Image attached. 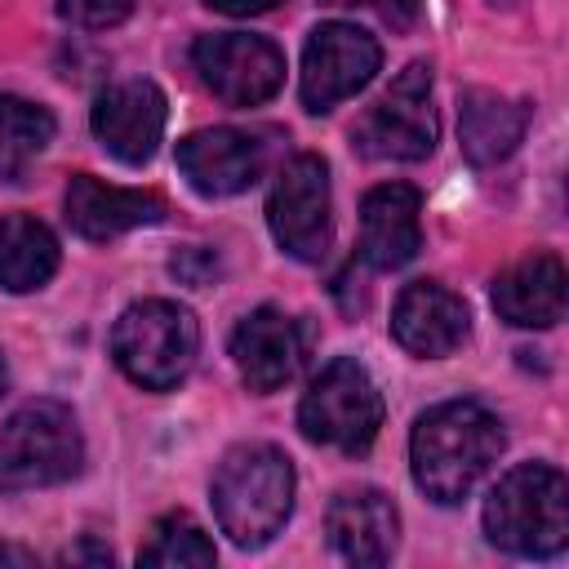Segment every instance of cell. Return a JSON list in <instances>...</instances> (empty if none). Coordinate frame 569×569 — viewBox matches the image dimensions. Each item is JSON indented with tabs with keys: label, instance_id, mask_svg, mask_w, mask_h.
Segmentation results:
<instances>
[{
	"label": "cell",
	"instance_id": "obj_1",
	"mask_svg": "<svg viewBox=\"0 0 569 569\" xmlns=\"http://www.w3.org/2000/svg\"><path fill=\"white\" fill-rule=\"evenodd\" d=\"M507 436H502V422L476 405V400H445V405H431L418 422H413V436H409V462H413V485L440 502V507H453L462 502L480 476L498 462Z\"/></svg>",
	"mask_w": 569,
	"mask_h": 569
},
{
	"label": "cell",
	"instance_id": "obj_2",
	"mask_svg": "<svg viewBox=\"0 0 569 569\" xmlns=\"http://www.w3.org/2000/svg\"><path fill=\"white\" fill-rule=\"evenodd\" d=\"M293 462L276 445H236L213 471V516L236 547H262L293 511Z\"/></svg>",
	"mask_w": 569,
	"mask_h": 569
},
{
	"label": "cell",
	"instance_id": "obj_3",
	"mask_svg": "<svg viewBox=\"0 0 569 569\" xmlns=\"http://www.w3.org/2000/svg\"><path fill=\"white\" fill-rule=\"evenodd\" d=\"M485 533L511 556H560L569 547V480L547 462L511 467L485 502Z\"/></svg>",
	"mask_w": 569,
	"mask_h": 569
},
{
	"label": "cell",
	"instance_id": "obj_4",
	"mask_svg": "<svg viewBox=\"0 0 569 569\" xmlns=\"http://www.w3.org/2000/svg\"><path fill=\"white\" fill-rule=\"evenodd\" d=\"M200 351V325L182 302L169 298H142L120 311L111 329V356L120 373L147 391L178 387Z\"/></svg>",
	"mask_w": 569,
	"mask_h": 569
},
{
	"label": "cell",
	"instance_id": "obj_5",
	"mask_svg": "<svg viewBox=\"0 0 569 569\" xmlns=\"http://www.w3.org/2000/svg\"><path fill=\"white\" fill-rule=\"evenodd\" d=\"M84 467V436L62 400H27L0 427V489H49Z\"/></svg>",
	"mask_w": 569,
	"mask_h": 569
},
{
	"label": "cell",
	"instance_id": "obj_6",
	"mask_svg": "<svg viewBox=\"0 0 569 569\" xmlns=\"http://www.w3.org/2000/svg\"><path fill=\"white\" fill-rule=\"evenodd\" d=\"M298 427L311 445L365 453L382 427V391L356 356H338L302 391Z\"/></svg>",
	"mask_w": 569,
	"mask_h": 569
},
{
	"label": "cell",
	"instance_id": "obj_7",
	"mask_svg": "<svg viewBox=\"0 0 569 569\" xmlns=\"http://www.w3.org/2000/svg\"><path fill=\"white\" fill-rule=\"evenodd\" d=\"M436 107H431V67L409 62L391 89L351 124V147L369 160H427L436 151Z\"/></svg>",
	"mask_w": 569,
	"mask_h": 569
},
{
	"label": "cell",
	"instance_id": "obj_8",
	"mask_svg": "<svg viewBox=\"0 0 569 569\" xmlns=\"http://www.w3.org/2000/svg\"><path fill=\"white\" fill-rule=\"evenodd\" d=\"M267 222L276 244L298 262H320L333 249V196H329V164L311 151L293 156L271 187Z\"/></svg>",
	"mask_w": 569,
	"mask_h": 569
},
{
	"label": "cell",
	"instance_id": "obj_9",
	"mask_svg": "<svg viewBox=\"0 0 569 569\" xmlns=\"http://www.w3.org/2000/svg\"><path fill=\"white\" fill-rule=\"evenodd\" d=\"M191 62L204 89L227 107H258L284 84V53L267 36L213 31L191 44Z\"/></svg>",
	"mask_w": 569,
	"mask_h": 569
},
{
	"label": "cell",
	"instance_id": "obj_10",
	"mask_svg": "<svg viewBox=\"0 0 569 569\" xmlns=\"http://www.w3.org/2000/svg\"><path fill=\"white\" fill-rule=\"evenodd\" d=\"M382 67V49L369 31L351 27V22H320L307 36L302 49V107L307 111H333L338 102H347L351 93H360Z\"/></svg>",
	"mask_w": 569,
	"mask_h": 569
},
{
	"label": "cell",
	"instance_id": "obj_11",
	"mask_svg": "<svg viewBox=\"0 0 569 569\" xmlns=\"http://www.w3.org/2000/svg\"><path fill=\"white\" fill-rule=\"evenodd\" d=\"M93 133L102 142L107 156H116L120 164L138 169L156 156L160 138H164V120H169V102L160 93L156 80H116L93 98Z\"/></svg>",
	"mask_w": 569,
	"mask_h": 569
},
{
	"label": "cell",
	"instance_id": "obj_12",
	"mask_svg": "<svg viewBox=\"0 0 569 569\" xmlns=\"http://www.w3.org/2000/svg\"><path fill=\"white\" fill-rule=\"evenodd\" d=\"M467 333H471V311L449 284L413 280L400 289V298L391 307V338L409 356L440 360V356L458 351Z\"/></svg>",
	"mask_w": 569,
	"mask_h": 569
},
{
	"label": "cell",
	"instance_id": "obj_13",
	"mask_svg": "<svg viewBox=\"0 0 569 569\" xmlns=\"http://www.w3.org/2000/svg\"><path fill=\"white\" fill-rule=\"evenodd\" d=\"M178 169L182 178L209 196V200H222V196H240L258 182L262 173V142L244 129H196L178 142Z\"/></svg>",
	"mask_w": 569,
	"mask_h": 569
},
{
	"label": "cell",
	"instance_id": "obj_14",
	"mask_svg": "<svg viewBox=\"0 0 569 569\" xmlns=\"http://www.w3.org/2000/svg\"><path fill=\"white\" fill-rule=\"evenodd\" d=\"M231 360H236V369H240L249 391H258V396L280 391L302 365L298 320H289L280 307L249 311L231 333Z\"/></svg>",
	"mask_w": 569,
	"mask_h": 569
},
{
	"label": "cell",
	"instance_id": "obj_15",
	"mask_svg": "<svg viewBox=\"0 0 569 569\" xmlns=\"http://www.w3.org/2000/svg\"><path fill=\"white\" fill-rule=\"evenodd\" d=\"M67 222L76 236L84 240H116L133 227H151L164 218V200L156 191H138V187H111L93 173H76L67 182L62 196Z\"/></svg>",
	"mask_w": 569,
	"mask_h": 569
},
{
	"label": "cell",
	"instance_id": "obj_16",
	"mask_svg": "<svg viewBox=\"0 0 569 569\" xmlns=\"http://www.w3.org/2000/svg\"><path fill=\"white\" fill-rule=\"evenodd\" d=\"M422 244V196L409 182H382L360 204V258L378 271L413 262Z\"/></svg>",
	"mask_w": 569,
	"mask_h": 569
},
{
	"label": "cell",
	"instance_id": "obj_17",
	"mask_svg": "<svg viewBox=\"0 0 569 569\" xmlns=\"http://www.w3.org/2000/svg\"><path fill=\"white\" fill-rule=\"evenodd\" d=\"M329 542L342 560L351 565H387L400 538V511L382 489L356 485L333 493L329 516H325Z\"/></svg>",
	"mask_w": 569,
	"mask_h": 569
},
{
	"label": "cell",
	"instance_id": "obj_18",
	"mask_svg": "<svg viewBox=\"0 0 569 569\" xmlns=\"http://www.w3.org/2000/svg\"><path fill=\"white\" fill-rule=\"evenodd\" d=\"M569 276L556 253H533L493 280V311L516 329H551L565 316Z\"/></svg>",
	"mask_w": 569,
	"mask_h": 569
},
{
	"label": "cell",
	"instance_id": "obj_19",
	"mask_svg": "<svg viewBox=\"0 0 569 569\" xmlns=\"http://www.w3.org/2000/svg\"><path fill=\"white\" fill-rule=\"evenodd\" d=\"M529 129V107L498 89H467L458 102V142L471 164L507 160Z\"/></svg>",
	"mask_w": 569,
	"mask_h": 569
},
{
	"label": "cell",
	"instance_id": "obj_20",
	"mask_svg": "<svg viewBox=\"0 0 569 569\" xmlns=\"http://www.w3.org/2000/svg\"><path fill=\"white\" fill-rule=\"evenodd\" d=\"M58 240L44 222L27 213L0 218V289L4 293H31L53 280L58 271Z\"/></svg>",
	"mask_w": 569,
	"mask_h": 569
},
{
	"label": "cell",
	"instance_id": "obj_21",
	"mask_svg": "<svg viewBox=\"0 0 569 569\" xmlns=\"http://www.w3.org/2000/svg\"><path fill=\"white\" fill-rule=\"evenodd\" d=\"M53 111L31 102V98H18V93H0V178L4 182H18L36 156L53 142Z\"/></svg>",
	"mask_w": 569,
	"mask_h": 569
},
{
	"label": "cell",
	"instance_id": "obj_22",
	"mask_svg": "<svg viewBox=\"0 0 569 569\" xmlns=\"http://www.w3.org/2000/svg\"><path fill=\"white\" fill-rule=\"evenodd\" d=\"M218 560L209 533L187 516V511H169L151 525V538L138 547V565L147 569H209Z\"/></svg>",
	"mask_w": 569,
	"mask_h": 569
},
{
	"label": "cell",
	"instance_id": "obj_23",
	"mask_svg": "<svg viewBox=\"0 0 569 569\" xmlns=\"http://www.w3.org/2000/svg\"><path fill=\"white\" fill-rule=\"evenodd\" d=\"M133 4L138 0H58V13L67 18V22H76V27H116V22H124L129 13H133Z\"/></svg>",
	"mask_w": 569,
	"mask_h": 569
},
{
	"label": "cell",
	"instance_id": "obj_24",
	"mask_svg": "<svg viewBox=\"0 0 569 569\" xmlns=\"http://www.w3.org/2000/svg\"><path fill=\"white\" fill-rule=\"evenodd\" d=\"M204 4L218 9V13H227V18H258V13H271L284 0H204Z\"/></svg>",
	"mask_w": 569,
	"mask_h": 569
},
{
	"label": "cell",
	"instance_id": "obj_25",
	"mask_svg": "<svg viewBox=\"0 0 569 569\" xmlns=\"http://www.w3.org/2000/svg\"><path fill=\"white\" fill-rule=\"evenodd\" d=\"M62 560H67V565H111V551H107L102 542L84 538V542H76L71 551H62Z\"/></svg>",
	"mask_w": 569,
	"mask_h": 569
},
{
	"label": "cell",
	"instance_id": "obj_26",
	"mask_svg": "<svg viewBox=\"0 0 569 569\" xmlns=\"http://www.w3.org/2000/svg\"><path fill=\"white\" fill-rule=\"evenodd\" d=\"M320 4H373V0H320Z\"/></svg>",
	"mask_w": 569,
	"mask_h": 569
},
{
	"label": "cell",
	"instance_id": "obj_27",
	"mask_svg": "<svg viewBox=\"0 0 569 569\" xmlns=\"http://www.w3.org/2000/svg\"><path fill=\"white\" fill-rule=\"evenodd\" d=\"M4 382H9V373H4V365H0V396H4Z\"/></svg>",
	"mask_w": 569,
	"mask_h": 569
},
{
	"label": "cell",
	"instance_id": "obj_28",
	"mask_svg": "<svg viewBox=\"0 0 569 569\" xmlns=\"http://www.w3.org/2000/svg\"><path fill=\"white\" fill-rule=\"evenodd\" d=\"M493 4H507V0H493Z\"/></svg>",
	"mask_w": 569,
	"mask_h": 569
}]
</instances>
